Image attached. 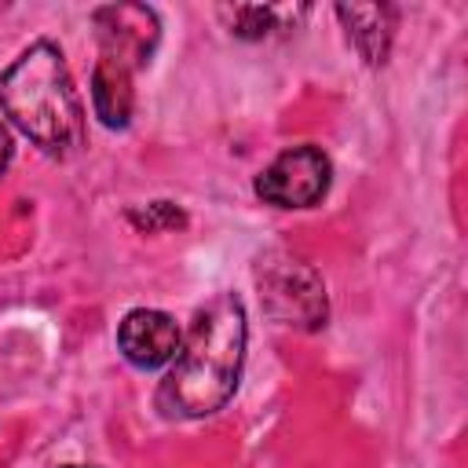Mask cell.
Wrapping results in <instances>:
<instances>
[{
    "label": "cell",
    "instance_id": "6da1fadb",
    "mask_svg": "<svg viewBox=\"0 0 468 468\" xmlns=\"http://www.w3.org/2000/svg\"><path fill=\"white\" fill-rule=\"evenodd\" d=\"M245 340L249 325L241 300L234 292H219L216 300H208L194 314V325L157 388V406L168 417L183 420H197L223 410L241 377Z\"/></svg>",
    "mask_w": 468,
    "mask_h": 468
},
{
    "label": "cell",
    "instance_id": "7a4b0ae2",
    "mask_svg": "<svg viewBox=\"0 0 468 468\" xmlns=\"http://www.w3.org/2000/svg\"><path fill=\"white\" fill-rule=\"evenodd\" d=\"M0 106L22 135L51 157H73L84 146V106L62 51L48 40L29 44L0 73Z\"/></svg>",
    "mask_w": 468,
    "mask_h": 468
},
{
    "label": "cell",
    "instance_id": "3957f363",
    "mask_svg": "<svg viewBox=\"0 0 468 468\" xmlns=\"http://www.w3.org/2000/svg\"><path fill=\"white\" fill-rule=\"evenodd\" d=\"M263 307L274 322L296 325V329H318L329 314L325 285L318 271L303 260H267L256 274Z\"/></svg>",
    "mask_w": 468,
    "mask_h": 468
},
{
    "label": "cell",
    "instance_id": "277c9868",
    "mask_svg": "<svg viewBox=\"0 0 468 468\" xmlns=\"http://www.w3.org/2000/svg\"><path fill=\"white\" fill-rule=\"evenodd\" d=\"M329 176L333 165L318 146H289L256 176V194L274 208H311L325 197Z\"/></svg>",
    "mask_w": 468,
    "mask_h": 468
},
{
    "label": "cell",
    "instance_id": "5b68a950",
    "mask_svg": "<svg viewBox=\"0 0 468 468\" xmlns=\"http://www.w3.org/2000/svg\"><path fill=\"white\" fill-rule=\"evenodd\" d=\"M95 37H99V58L113 62L128 73L150 62L154 44L161 37V22L143 4H106L91 15Z\"/></svg>",
    "mask_w": 468,
    "mask_h": 468
},
{
    "label": "cell",
    "instance_id": "8992f818",
    "mask_svg": "<svg viewBox=\"0 0 468 468\" xmlns=\"http://www.w3.org/2000/svg\"><path fill=\"white\" fill-rule=\"evenodd\" d=\"M179 344H183V333L165 311L135 307L117 325V347L139 369H157L172 362L179 355Z\"/></svg>",
    "mask_w": 468,
    "mask_h": 468
},
{
    "label": "cell",
    "instance_id": "52a82bcc",
    "mask_svg": "<svg viewBox=\"0 0 468 468\" xmlns=\"http://www.w3.org/2000/svg\"><path fill=\"white\" fill-rule=\"evenodd\" d=\"M336 18L344 22L347 40L369 66H380L388 58L391 37H395V7L391 4H336Z\"/></svg>",
    "mask_w": 468,
    "mask_h": 468
},
{
    "label": "cell",
    "instance_id": "ba28073f",
    "mask_svg": "<svg viewBox=\"0 0 468 468\" xmlns=\"http://www.w3.org/2000/svg\"><path fill=\"white\" fill-rule=\"evenodd\" d=\"M91 106L106 128H124L132 121V106H135L132 73L99 58V66L91 73Z\"/></svg>",
    "mask_w": 468,
    "mask_h": 468
},
{
    "label": "cell",
    "instance_id": "9c48e42d",
    "mask_svg": "<svg viewBox=\"0 0 468 468\" xmlns=\"http://www.w3.org/2000/svg\"><path fill=\"white\" fill-rule=\"evenodd\" d=\"M219 15L227 18L230 33H238V37H245V40H260V37H267L271 29H282V26H278V18H282L285 11H282V7L241 4V7H223Z\"/></svg>",
    "mask_w": 468,
    "mask_h": 468
},
{
    "label": "cell",
    "instance_id": "30bf717a",
    "mask_svg": "<svg viewBox=\"0 0 468 468\" xmlns=\"http://www.w3.org/2000/svg\"><path fill=\"white\" fill-rule=\"evenodd\" d=\"M7 161H11V135H7V128L0 124V172L7 168Z\"/></svg>",
    "mask_w": 468,
    "mask_h": 468
},
{
    "label": "cell",
    "instance_id": "8fae6325",
    "mask_svg": "<svg viewBox=\"0 0 468 468\" xmlns=\"http://www.w3.org/2000/svg\"><path fill=\"white\" fill-rule=\"evenodd\" d=\"M69 468H84V464H69Z\"/></svg>",
    "mask_w": 468,
    "mask_h": 468
}]
</instances>
